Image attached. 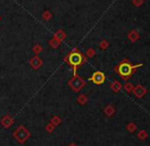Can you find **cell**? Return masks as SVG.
I'll return each mask as SVG.
<instances>
[{"label": "cell", "mask_w": 150, "mask_h": 146, "mask_svg": "<svg viewBox=\"0 0 150 146\" xmlns=\"http://www.w3.org/2000/svg\"><path fill=\"white\" fill-rule=\"evenodd\" d=\"M68 85L72 88V90L74 91V92H78L80 89L83 88V86L86 85V82H84L80 77H78L77 75H76V76H74L69 81Z\"/></svg>", "instance_id": "obj_4"}, {"label": "cell", "mask_w": 150, "mask_h": 146, "mask_svg": "<svg viewBox=\"0 0 150 146\" xmlns=\"http://www.w3.org/2000/svg\"><path fill=\"white\" fill-rule=\"evenodd\" d=\"M95 54V51H93V50H88V56H93Z\"/></svg>", "instance_id": "obj_17"}, {"label": "cell", "mask_w": 150, "mask_h": 146, "mask_svg": "<svg viewBox=\"0 0 150 146\" xmlns=\"http://www.w3.org/2000/svg\"><path fill=\"white\" fill-rule=\"evenodd\" d=\"M121 87H122L121 86V84L116 80H114L112 83H111V89H112L113 92H115V93L119 92V91L121 90Z\"/></svg>", "instance_id": "obj_9"}, {"label": "cell", "mask_w": 150, "mask_h": 146, "mask_svg": "<svg viewBox=\"0 0 150 146\" xmlns=\"http://www.w3.org/2000/svg\"><path fill=\"white\" fill-rule=\"evenodd\" d=\"M90 81L96 85H102L103 83L106 81V76H105V74L103 72L97 71V72L92 74V76H91V78H90Z\"/></svg>", "instance_id": "obj_5"}, {"label": "cell", "mask_w": 150, "mask_h": 146, "mask_svg": "<svg viewBox=\"0 0 150 146\" xmlns=\"http://www.w3.org/2000/svg\"><path fill=\"white\" fill-rule=\"evenodd\" d=\"M13 137L15 138L20 144H24L30 137H31V133H30V131L25 126H20V127H18V129L13 133Z\"/></svg>", "instance_id": "obj_3"}, {"label": "cell", "mask_w": 150, "mask_h": 146, "mask_svg": "<svg viewBox=\"0 0 150 146\" xmlns=\"http://www.w3.org/2000/svg\"><path fill=\"white\" fill-rule=\"evenodd\" d=\"M125 129H127V131H129V133H134V132L137 130V126H136L135 123H129L125 126Z\"/></svg>", "instance_id": "obj_11"}, {"label": "cell", "mask_w": 150, "mask_h": 146, "mask_svg": "<svg viewBox=\"0 0 150 146\" xmlns=\"http://www.w3.org/2000/svg\"><path fill=\"white\" fill-rule=\"evenodd\" d=\"M68 146H77V145H76V144H75V143H70Z\"/></svg>", "instance_id": "obj_18"}, {"label": "cell", "mask_w": 150, "mask_h": 146, "mask_svg": "<svg viewBox=\"0 0 150 146\" xmlns=\"http://www.w3.org/2000/svg\"><path fill=\"white\" fill-rule=\"evenodd\" d=\"M104 112L107 117H113L115 113V108L113 107V105H107L104 108Z\"/></svg>", "instance_id": "obj_8"}, {"label": "cell", "mask_w": 150, "mask_h": 146, "mask_svg": "<svg viewBox=\"0 0 150 146\" xmlns=\"http://www.w3.org/2000/svg\"><path fill=\"white\" fill-rule=\"evenodd\" d=\"M142 66H143L142 64H135V66H134V64H132L127 59H125L121 62H119V64L115 66V73H116L122 80L127 81L133 76L134 72H135L138 68H141Z\"/></svg>", "instance_id": "obj_1"}, {"label": "cell", "mask_w": 150, "mask_h": 146, "mask_svg": "<svg viewBox=\"0 0 150 146\" xmlns=\"http://www.w3.org/2000/svg\"><path fill=\"white\" fill-rule=\"evenodd\" d=\"M133 92H134V94H135L136 97H138V98H142V97L147 93V90H146L145 87H143L142 85H137V86L133 89Z\"/></svg>", "instance_id": "obj_6"}, {"label": "cell", "mask_w": 150, "mask_h": 146, "mask_svg": "<svg viewBox=\"0 0 150 146\" xmlns=\"http://www.w3.org/2000/svg\"><path fill=\"white\" fill-rule=\"evenodd\" d=\"M50 123H52V125L56 126V127H57V126H59L61 123H62V119H61L60 117H58V115H54V117H52V119H50Z\"/></svg>", "instance_id": "obj_12"}, {"label": "cell", "mask_w": 150, "mask_h": 146, "mask_svg": "<svg viewBox=\"0 0 150 146\" xmlns=\"http://www.w3.org/2000/svg\"><path fill=\"white\" fill-rule=\"evenodd\" d=\"M13 119L9 117V115H5V117H2V119H1V125H2L3 128H5V129L11 128V126H13Z\"/></svg>", "instance_id": "obj_7"}, {"label": "cell", "mask_w": 150, "mask_h": 146, "mask_svg": "<svg viewBox=\"0 0 150 146\" xmlns=\"http://www.w3.org/2000/svg\"><path fill=\"white\" fill-rule=\"evenodd\" d=\"M66 61L68 62V64L73 68L74 72V76H76V72L80 68L82 64L86 62V57L83 56V54L81 52H79L77 49H74L68 54L66 58Z\"/></svg>", "instance_id": "obj_2"}, {"label": "cell", "mask_w": 150, "mask_h": 146, "mask_svg": "<svg viewBox=\"0 0 150 146\" xmlns=\"http://www.w3.org/2000/svg\"><path fill=\"white\" fill-rule=\"evenodd\" d=\"M54 128H56V126H54L52 123H48L47 125L45 126V131L47 132V133H52V132H54Z\"/></svg>", "instance_id": "obj_16"}, {"label": "cell", "mask_w": 150, "mask_h": 146, "mask_svg": "<svg viewBox=\"0 0 150 146\" xmlns=\"http://www.w3.org/2000/svg\"><path fill=\"white\" fill-rule=\"evenodd\" d=\"M137 137L139 140H141V141H144V140H146L148 138V133L146 130H141V131L138 132L137 134Z\"/></svg>", "instance_id": "obj_10"}, {"label": "cell", "mask_w": 150, "mask_h": 146, "mask_svg": "<svg viewBox=\"0 0 150 146\" xmlns=\"http://www.w3.org/2000/svg\"><path fill=\"white\" fill-rule=\"evenodd\" d=\"M77 102L80 103L81 105L86 104V103L88 102V97H86V95H80V96L77 98Z\"/></svg>", "instance_id": "obj_13"}, {"label": "cell", "mask_w": 150, "mask_h": 146, "mask_svg": "<svg viewBox=\"0 0 150 146\" xmlns=\"http://www.w3.org/2000/svg\"><path fill=\"white\" fill-rule=\"evenodd\" d=\"M123 89L125 90V92H132L133 91V89H134V86L131 84V83H125V86H123Z\"/></svg>", "instance_id": "obj_14"}, {"label": "cell", "mask_w": 150, "mask_h": 146, "mask_svg": "<svg viewBox=\"0 0 150 146\" xmlns=\"http://www.w3.org/2000/svg\"><path fill=\"white\" fill-rule=\"evenodd\" d=\"M31 64H32V66H33L34 68H38L40 66H41V61H40L38 58H35V59H33L31 61Z\"/></svg>", "instance_id": "obj_15"}]
</instances>
